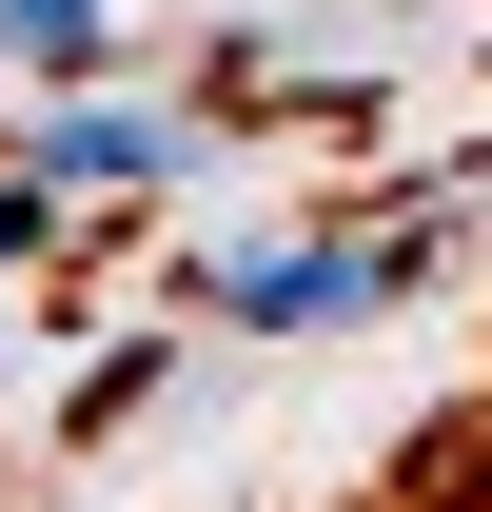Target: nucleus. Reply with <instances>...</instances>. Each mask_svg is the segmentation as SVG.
I'll use <instances>...</instances> for the list:
<instances>
[{"instance_id": "f257e3e1", "label": "nucleus", "mask_w": 492, "mask_h": 512, "mask_svg": "<svg viewBox=\"0 0 492 512\" xmlns=\"http://www.w3.org/2000/svg\"><path fill=\"white\" fill-rule=\"evenodd\" d=\"M433 256H453V217H335V237L197 256L178 296H197L217 335H355V316H394V296H433Z\"/></svg>"}, {"instance_id": "f03ea898", "label": "nucleus", "mask_w": 492, "mask_h": 512, "mask_svg": "<svg viewBox=\"0 0 492 512\" xmlns=\"http://www.w3.org/2000/svg\"><path fill=\"white\" fill-rule=\"evenodd\" d=\"M197 158H217L197 99H60V119L20 138V178H40V197H178Z\"/></svg>"}, {"instance_id": "7ed1b4c3", "label": "nucleus", "mask_w": 492, "mask_h": 512, "mask_svg": "<svg viewBox=\"0 0 492 512\" xmlns=\"http://www.w3.org/2000/svg\"><path fill=\"white\" fill-rule=\"evenodd\" d=\"M0 60H20V79H79V99H99V60H119V0H0Z\"/></svg>"}, {"instance_id": "20e7f679", "label": "nucleus", "mask_w": 492, "mask_h": 512, "mask_svg": "<svg viewBox=\"0 0 492 512\" xmlns=\"http://www.w3.org/2000/svg\"><path fill=\"white\" fill-rule=\"evenodd\" d=\"M40 237H60V197H40V178H20V158H0V276H20V256H40Z\"/></svg>"}]
</instances>
